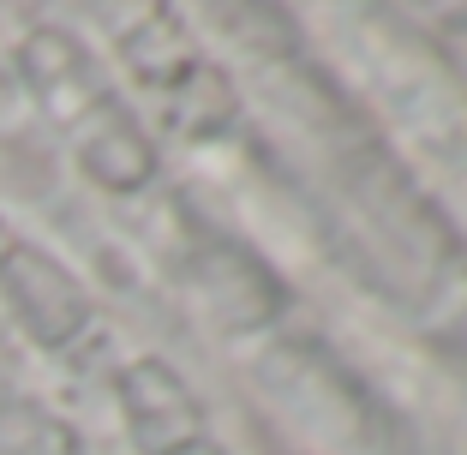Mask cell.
Masks as SVG:
<instances>
[{
  "mask_svg": "<svg viewBox=\"0 0 467 455\" xmlns=\"http://www.w3.org/2000/svg\"><path fill=\"white\" fill-rule=\"evenodd\" d=\"M6 72H13L18 97L30 102V114L55 132V144L97 192H156L162 144L84 30H72L67 18L25 13V30H13V42H6Z\"/></svg>",
  "mask_w": 467,
  "mask_h": 455,
  "instance_id": "obj_1",
  "label": "cell"
},
{
  "mask_svg": "<svg viewBox=\"0 0 467 455\" xmlns=\"http://www.w3.org/2000/svg\"><path fill=\"white\" fill-rule=\"evenodd\" d=\"M102 25L120 55L126 97L150 102L162 114V126L198 139V132H222V120H234V90L222 78V67L198 48V36L186 30V18L168 6H102Z\"/></svg>",
  "mask_w": 467,
  "mask_h": 455,
  "instance_id": "obj_2",
  "label": "cell"
},
{
  "mask_svg": "<svg viewBox=\"0 0 467 455\" xmlns=\"http://www.w3.org/2000/svg\"><path fill=\"white\" fill-rule=\"evenodd\" d=\"M0 455H90L84 431L42 401L13 366H0Z\"/></svg>",
  "mask_w": 467,
  "mask_h": 455,
  "instance_id": "obj_4",
  "label": "cell"
},
{
  "mask_svg": "<svg viewBox=\"0 0 467 455\" xmlns=\"http://www.w3.org/2000/svg\"><path fill=\"white\" fill-rule=\"evenodd\" d=\"M109 396L120 408V426L132 455H234L216 438L204 396L186 384L174 359L162 354H126L109 366Z\"/></svg>",
  "mask_w": 467,
  "mask_h": 455,
  "instance_id": "obj_3",
  "label": "cell"
}]
</instances>
